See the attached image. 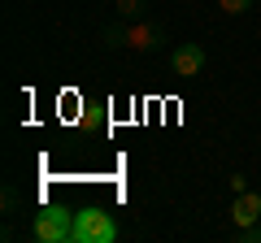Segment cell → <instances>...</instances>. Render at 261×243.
<instances>
[{
	"label": "cell",
	"instance_id": "9",
	"mask_svg": "<svg viewBox=\"0 0 261 243\" xmlns=\"http://www.w3.org/2000/svg\"><path fill=\"white\" fill-rule=\"evenodd\" d=\"M218 9H222V13H248L252 0H218Z\"/></svg>",
	"mask_w": 261,
	"mask_h": 243
},
{
	"label": "cell",
	"instance_id": "2",
	"mask_svg": "<svg viewBox=\"0 0 261 243\" xmlns=\"http://www.w3.org/2000/svg\"><path fill=\"white\" fill-rule=\"evenodd\" d=\"M113 239H118V222L100 204H87L74 213V243H113Z\"/></svg>",
	"mask_w": 261,
	"mask_h": 243
},
{
	"label": "cell",
	"instance_id": "5",
	"mask_svg": "<svg viewBox=\"0 0 261 243\" xmlns=\"http://www.w3.org/2000/svg\"><path fill=\"white\" fill-rule=\"evenodd\" d=\"M231 222H235V230H240V226H257V222H261V196H257V191H240V196H235Z\"/></svg>",
	"mask_w": 261,
	"mask_h": 243
},
{
	"label": "cell",
	"instance_id": "6",
	"mask_svg": "<svg viewBox=\"0 0 261 243\" xmlns=\"http://www.w3.org/2000/svg\"><path fill=\"white\" fill-rule=\"evenodd\" d=\"M100 39H105V48H126V18L109 22V26L100 31Z\"/></svg>",
	"mask_w": 261,
	"mask_h": 243
},
{
	"label": "cell",
	"instance_id": "7",
	"mask_svg": "<svg viewBox=\"0 0 261 243\" xmlns=\"http://www.w3.org/2000/svg\"><path fill=\"white\" fill-rule=\"evenodd\" d=\"M113 9H118V18L135 22V18H144V9H148V0H113Z\"/></svg>",
	"mask_w": 261,
	"mask_h": 243
},
{
	"label": "cell",
	"instance_id": "4",
	"mask_svg": "<svg viewBox=\"0 0 261 243\" xmlns=\"http://www.w3.org/2000/svg\"><path fill=\"white\" fill-rule=\"evenodd\" d=\"M170 70H174L178 78H196L205 70V48L200 44H178L174 52H170Z\"/></svg>",
	"mask_w": 261,
	"mask_h": 243
},
{
	"label": "cell",
	"instance_id": "1",
	"mask_svg": "<svg viewBox=\"0 0 261 243\" xmlns=\"http://www.w3.org/2000/svg\"><path fill=\"white\" fill-rule=\"evenodd\" d=\"M31 239L35 243H74V213L61 204H44L31 222Z\"/></svg>",
	"mask_w": 261,
	"mask_h": 243
},
{
	"label": "cell",
	"instance_id": "10",
	"mask_svg": "<svg viewBox=\"0 0 261 243\" xmlns=\"http://www.w3.org/2000/svg\"><path fill=\"white\" fill-rule=\"evenodd\" d=\"M257 230H261V222H257Z\"/></svg>",
	"mask_w": 261,
	"mask_h": 243
},
{
	"label": "cell",
	"instance_id": "8",
	"mask_svg": "<svg viewBox=\"0 0 261 243\" xmlns=\"http://www.w3.org/2000/svg\"><path fill=\"white\" fill-rule=\"evenodd\" d=\"M0 204H5V213H18V204H22L18 187H5V191H0Z\"/></svg>",
	"mask_w": 261,
	"mask_h": 243
},
{
	"label": "cell",
	"instance_id": "3",
	"mask_svg": "<svg viewBox=\"0 0 261 243\" xmlns=\"http://www.w3.org/2000/svg\"><path fill=\"white\" fill-rule=\"evenodd\" d=\"M126 48L130 52H157V48H166V26L148 22V18L126 22Z\"/></svg>",
	"mask_w": 261,
	"mask_h": 243
}]
</instances>
